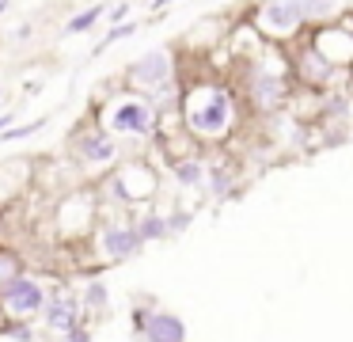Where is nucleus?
I'll return each mask as SVG.
<instances>
[{"label": "nucleus", "mask_w": 353, "mask_h": 342, "mask_svg": "<svg viewBox=\"0 0 353 342\" xmlns=\"http://www.w3.org/2000/svg\"><path fill=\"white\" fill-rule=\"evenodd\" d=\"M145 339L148 342H186V327L171 312H156L145 319Z\"/></svg>", "instance_id": "39448f33"}, {"label": "nucleus", "mask_w": 353, "mask_h": 342, "mask_svg": "<svg viewBox=\"0 0 353 342\" xmlns=\"http://www.w3.org/2000/svg\"><path fill=\"white\" fill-rule=\"evenodd\" d=\"M330 12V0H304V15L312 19V15H327Z\"/></svg>", "instance_id": "2eb2a0df"}, {"label": "nucleus", "mask_w": 353, "mask_h": 342, "mask_svg": "<svg viewBox=\"0 0 353 342\" xmlns=\"http://www.w3.org/2000/svg\"><path fill=\"white\" fill-rule=\"evenodd\" d=\"M39 129H42V118L31 122V126H19V129H4V137H8V141H16V137H31V133H39Z\"/></svg>", "instance_id": "4468645a"}, {"label": "nucleus", "mask_w": 353, "mask_h": 342, "mask_svg": "<svg viewBox=\"0 0 353 342\" xmlns=\"http://www.w3.org/2000/svg\"><path fill=\"white\" fill-rule=\"evenodd\" d=\"M99 15H103V8H88L84 15H72V19H69V27H65V35H84V30L92 27V23L99 19Z\"/></svg>", "instance_id": "f8f14e48"}, {"label": "nucleus", "mask_w": 353, "mask_h": 342, "mask_svg": "<svg viewBox=\"0 0 353 342\" xmlns=\"http://www.w3.org/2000/svg\"><path fill=\"white\" fill-rule=\"evenodd\" d=\"M228 187H232V182H228V175H224V171H216V175H213V194H216V198H224V194H228Z\"/></svg>", "instance_id": "a211bd4d"}, {"label": "nucleus", "mask_w": 353, "mask_h": 342, "mask_svg": "<svg viewBox=\"0 0 353 342\" xmlns=\"http://www.w3.org/2000/svg\"><path fill=\"white\" fill-rule=\"evenodd\" d=\"M163 232H168V220H160L156 213H148V217L141 220V228H137L141 243H145V240H156V236H163Z\"/></svg>", "instance_id": "ddd939ff"}, {"label": "nucleus", "mask_w": 353, "mask_h": 342, "mask_svg": "<svg viewBox=\"0 0 353 342\" xmlns=\"http://www.w3.org/2000/svg\"><path fill=\"white\" fill-rule=\"evenodd\" d=\"M27 38H31V23H23V27L12 30V42H27Z\"/></svg>", "instance_id": "aec40b11"}, {"label": "nucleus", "mask_w": 353, "mask_h": 342, "mask_svg": "<svg viewBox=\"0 0 353 342\" xmlns=\"http://www.w3.org/2000/svg\"><path fill=\"white\" fill-rule=\"evenodd\" d=\"M232 118V106H228V95H224L221 88H209V95L201 99L198 106H194L190 114V126L198 129V133H224V126H228Z\"/></svg>", "instance_id": "f257e3e1"}, {"label": "nucleus", "mask_w": 353, "mask_h": 342, "mask_svg": "<svg viewBox=\"0 0 353 342\" xmlns=\"http://www.w3.org/2000/svg\"><path fill=\"white\" fill-rule=\"evenodd\" d=\"M110 129L114 133H130V137H145L152 129V111L145 103H122L110 114Z\"/></svg>", "instance_id": "7ed1b4c3"}, {"label": "nucleus", "mask_w": 353, "mask_h": 342, "mask_svg": "<svg viewBox=\"0 0 353 342\" xmlns=\"http://www.w3.org/2000/svg\"><path fill=\"white\" fill-rule=\"evenodd\" d=\"M171 73V61H168V53L163 50H152V53H145V57L133 65V84H160L163 76Z\"/></svg>", "instance_id": "0eeeda50"}, {"label": "nucleus", "mask_w": 353, "mask_h": 342, "mask_svg": "<svg viewBox=\"0 0 353 342\" xmlns=\"http://www.w3.org/2000/svg\"><path fill=\"white\" fill-rule=\"evenodd\" d=\"M133 30H137V27H133V23H125V27H114V30H110V35H107V38H103V42H99V50H107L110 42H118V38L133 35Z\"/></svg>", "instance_id": "dca6fc26"}, {"label": "nucleus", "mask_w": 353, "mask_h": 342, "mask_svg": "<svg viewBox=\"0 0 353 342\" xmlns=\"http://www.w3.org/2000/svg\"><path fill=\"white\" fill-rule=\"evenodd\" d=\"M77 312H80V304L54 301L46 308V327H54V331H72V327H77Z\"/></svg>", "instance_id": "1a4fd4ad"}, {"label": "nucleus", "mask_w": 353, "mask_h": 342, "mask_svg": "<svg viewBox=\"0 0 353 342\" xmlns=\"http://www.w3.org/2000/svg\"><path fill=\"white\" fill-rule=\"evenodd\" d=\"M171 4V0H156V8H168Z\"/></svg>", "instance_id": "5701e85b"}, {"label": "nucleus", "mask_w": 353, "mask_h": 342, "mask_svg": "<svg viewBox=\"0 0 353 342\" xmlns=\"http://www.w3.org/2000/svg\"><path fill=\"white\" fill-rule=\"evenodd\" d=\"M186 225H190V213H179L175 220H168V232H183Z\"/></svg>", "instance_id": "6ab92c4d"}, {"label": "nucleus", "mask_w": 353, "mask_h": 342, "mask_svg": "<svg viewBox=\"0 0 353 342\" xmlns=\"http://www.w3.org/2000/svg\"><path fill=\"white\" fill-rule=\"evenodd\" d=\"M285 99V91H281V80H274V76H259V80H254V103L259 106H277Z\"/></svg>", "instance_id": "9d476101"}, {"label": "nucleus", "mask_w": 353, "mask_h": 342, "mask_svg": "<svg viewBox=\"0 0 353 342\" xmlns=\"http://www.w3.org/2000/svg\"><path fill=\"white\" fill-rule=\"evenodd\" d=\"M171 171H175V179L183 182V187H198V182L205 179V167H201L198 160H179Z\"/></svg>", "instance_id": "9b49d317"}, {"label": "nucleus", "mask_w": 353, "mask_h": 342, "mask_svg": "<svg viewBox=\"0 0 353 342\" xmlns=\"http://www.w3.org/2000/svg\"><path fill=\"white\" fill-rule=\"evenodd\" d=\"M262 19H266L270 30H296L300 23L307 19L304 15V0H270L266 8H262Z\"/></svg>", "instance_id": "20e7f679"}, {"label": "nucleus", "mask_w": 353, "mask_h": 342, "mask_svg": "<svg viewBox=\"0 0 353 342\" xmlns=\"http://www.w3.org/2000/svg\"><path fill=\"white\" fill-rule=\"evenodd\" d=\"M4 12H8V0H0V15H4Z\"/></svg>", "instance_id": "4be33fe9"}, {"label": "nucleus", "mask_w": 353, "mask_h": 342, "mask_svg": "<svg viewBox=\"0 0 353 342\" xmlns=\"http://www.w3.org/2000/svg\"><path fill=\"white\" fill-rule=\"evenodd\" d=\"M77 152L88 160V164H110L118 156V144L110 141L107 133H84L77 141Z\"/></svg>", "instance_id": "423d86ee"}, {"label": "nucleus", "mask_w": 353, "mask_h": 342, "mask_svg": "<svg viewBox=\"0 0 353 342\" xmlns=\"http://www.w3.org/2000/svg\"><path fill=\"white\" fill-rule=\"evenodd\" d=\"M103 243H107V255L110 258H130L133 251L141 247V236L133 232V228H107Z\"/></svg>", "instance_id": "6e6552de"}, {"label": "nucleus", "mask_w": 353, "mask_h": 342, "mask_svg": "<svg viewBox=\"0 0 353 342\" xmlns=\"http://www.w3.org/2000/svg\"><path fill=\"white\" fill-rule=\"evenodd\" d=\"M69 342H92V334L80 331V327H72V331H69Z\"/></svg>", "instance_id": "412c9836"}, {"label": "nucleus", "mask_w": 353, "mask_h": 342, "mask_svg": "<svg viewBox=\"0 0 353 342\" xmlns=\"http://www.w3.org/2000/svg\"><path fill=\"white\" fill-rule=\"evenodd\" d=\"M103 301H107V289H103L99 281H95V285L88 289V304H92V308H103Z\"/></svg>", "instance_id": "f3484780"}, {"label": "nucleus", "mask_w": 353, "mask_h": 342, "mask_svg": "<svg viewBox=\"0 0 353 342\" xmlns=\"http://www.w3.org/2000/svg\"><path fill=\"white\" fill-rule=\"evenodd\" d=\"M4 308L12 312V316H31V312L42 308V289L39 281L31 278H12L8 285H4Z\"/></svg>", "instance_id": "f03ea898"}]
</instances>
